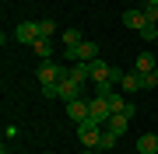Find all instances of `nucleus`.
Here are the masks:
<instances>
[{
    "label": "nucleus",
    "mask_w": 158,
    "mask_h": 154,
    "mask_svg": "<svg viewBox=\"0 0 158 154\" xmlns=\"http://www.w3.org/2000/svg\"><path fill=\"white\" fill-rule=\"evenodd\" d=\"M148 4H158V0H148Z\"/></svg>",
    "instance_id": "23"
},
{
    "label": "nucleus",
    "mask_w": 158,
    "mask_h": 154,
    "mask_svg": "<svg viewBox=\"0 0 158 154\" xmlns=\"http://www.w3.org/2000/svg\"><path fill=\"white\" fill-rule=\"evenodd\" d=\"M141 11L148 14V21H158V4H148V0H144V7H141Z\"/></svg>",
    "instance_id": "20"
},
{
    "label": "nucleus",
    "mask_w": 158,
    "mask_h": 154,
    "mask_svg": "<svg viewBox=\"0 0 158 154\" xmlns=\"http://www.w3.org/2000/svg\"><path fill=\"white\" fill-rule=\"evenodd\" d=\"M35 39H39V21H21L14 28V42H21V46H32Z\"/></svg>",
    "instance_id": "8"
},
{
    "label": "nucleus",
    "mask_w": 158,
    "mask_h": 154,
    "mask_svg": "<svg viewBox=\"0 0 158 154\" xmlns=\"http://www.w3.org/2000/svg\"><path fill=\"white\" fill-rule=\"evenodd\" d=\"M32 49H35V56H39V60H49V56H53V39H35Z\"/></svg>",
    "instance_id": "14"
},
{
    "label": "nucleus",
    "mask_w": 158,
    "mask_h": 154,
    "mask_svg": "<svg viewBox=\"0 0 158 154\" xmlns=\"http://www.w3.org/2000/svg\"><path fill=\"white\" fill-rule=\"evenodd\" d=\"M137 154H158V133H144V137H137Z\"/></svg>",
    "instance_id": "13"
},
{
    "label": "nucleus",
    "mask_w": 158,
    "mask_h": 154,
    "mask_svg": "<svg viewBox=\"0 0 158 154\" xmlns=\"http://www.w3.org/2000/svg\"><path fill=\"white\" fill-rule=\"evenodd\" d=\"M116 140H119V133H113V130L106 126V130H102V144H98V151H113Z\"/></svg>",
    "instance_id": "17"
},
{
    "label": "nucleus",
    "mask_w": 158,
    "mask_h": 154,
    "mask_svg": "<svg viewBox=\"0 0 158 154\" xmlns=\"http://www.w3.org/2000/svg\"><path fill=\"white\" fill-rule=\"evenodd\" d=\"M106 126H109L113 133H119V137H123V133H127V126H130V119H127L123 112H113V119H109Z\"/></svg>",
    "instance_id": "15"
},
{
    "label": "nucleus",
    "mask_w": 158,
    "mask_h": 154,
    "mask_svg": "<svg viewBox=\"0 0 158 154\" xmlns=\"http://www.w3.org/2000/svg\"><path fill=\"white\" fill-rule=\"evenodd\" d=\"M81 42H85V39H81L77 28H67V32H63V49H77Z\"/></svg>",
    "instance_id": "16"
},
{
    "label": "nucleus",
    "mask_w": 158,
    "mask_h": 154,
    "mask_svg": "<svg viewBox=\"0 0 158 154\" xmlns=\"http://www.w3.org/2000/svg\"><path fill=\"white\" fill-rule=\"evenodd\" d=\"M81 91H85V84H77V81H70V77H63L60 84H56V98H60L63 105H67V102H77V98H85Z\"/></svg>",
    "instance_id": "5"
},
{
    "label": "nucleus",
    "mask_w": 158,
    "mask_h": 154,
    "mask_svg": "<svg viewBox=\"0 0 158 154\" xmlns=\"http://www.w3.org/2000/svg\"><path fill=\"white\" fill-rule=\"evenodd\" d=\"M53 35H56V25H53L49 18H42L39 21V39H53Z\"/></svg>",
    "instance_id": "19"
},
{
    "label": "nucleus",
    "mask_w": 158,
    "mask_h": 154,
    "mask_svg": "<svg viewBox=\"0 0 158 154\" xmlns=\"http://www.w3.org/2000/svg\"><path fill=\"white\" fill-rule=\"evenodd\" d=\"M63 60H70V63H91V60H98V46L85 39L77 49H63Z\"/></svg>",
    "instance_id": "3"
},
{
    "label": "nucleus",
    "mask_w": 158,
    "mask_h": 154,
    "mask_svg": "<svg viewBox=\"0 0 158 154\" xmlns=\"http://www.w3.org/2000/svg\"><path fill=\"white\" fill-rule=\"evenodd\" d=\"M119 91L123 95H137L141 91V74H137V70H127V74L119 77Z\"/></svg>",
    "instance_id": "9"
},
{
    "label": "nucleus",
    "mask_w": 158,
    "mask_h": 154,
    "mask_svg": "<svg viewBox=\"0 0 158 154\" xmlns=\"http://www.w3.org/2000/svg\"><path fill=\"white\" fill-rule=\"evenodd\" d=\"M123 116H127V119H134V116H137V105L127 102V105H123Z\"/></svg>",
    "instance_id": "21"
},
{
    "label": "nucleus",
    "mask_w": 158,
    "mask_h": 154,
    "mask_svg": "<svg viewBox=\"0 0 158 154\" xmlns=\"http://www.w3.org/2000/svg\"><path fill=\"white\" fill-rule=\"evenodd\" d=\"M88 70H91V81H95V84H113V67H109L106 60H91L88 63Z\"/></svg>",
    "instance_id": "6"
},
{
    "label": "nucleus",
    "mask_w": 158,
    "mask_h": 154,
    "mask_svg": "<svg viewBox=\"0 0 158 154\" xmlns=\"http://www.w3.org/2000/svg\"><path fill=\"white\" fill-rule=\"evenodd\" d=\"M137 35H141L144 42H158V25H155V21H148V25H144V28L137 32Z\"/></svg>",
    "instance_id": "18"
},
{
    "label": "nucleus",
    "mask_w": 158,
    "mask_h": 154,
    "mask_svg": "<svg viewBox=\"0 0 158 154\" xmlns=\"http://www.w3.org/2000/svg\"><path fill=\"white\" fill-rule=\"evenodd\" d=\"M134 70H137V74H151V70H158V60H155V53H151V49H144L141 56H137Z\"/></svg>",
    "instance_id": "10"
},
{
    "label": "nucleus",
    "mask_w": 158,
    "mask_h": 154,
    "mask_svg": "<svg viewBox=\"0 0 158 154\" xmlns=\"http://www.w3.org/2000/svg\"><path fill=\"white\" fill-rule=\"evenodd\" d=\"M67 116H70L74 123L88 119V98H77V102H67Z\"/></svg>",
    "instance_id": "12"
},
{
    "label": "nucleus",
    "mask_w": 158,
    "mask_h": 154,
    "mask_svg": "<svg viewBox=\"0 0 158 154\" xmlns=\"http://www.w3.org/2000/svg\"><path fill=\"white\" fill-rule=\"evenodd\" d=\"M102 130H106V126L95 123V119L88 116V119L77 123V140L85 144V147H95V151H98V144H102Z\"/></svg>",
    "instance_id": "2"
},
{
    "label": "nucleus",
    "mask_w": 158,
    "mask_h": 154,
    "mask_svg": "<svg viewBox=\"0 0 158 154\" xmlns=\"http://www.w3.org/2000/svg\"><path fill=\"white\" fill-rule=\"evenodd\" d=\"M119 21H123V28H130V32H141L144 25H148V14L141 11V7H130V11L119 14Z\"/></svg>",
    "instance_id": "7"
},
{
    "label": "nucleus",
    "mask_w": 158,
    "mask_h": 154,
    "mask_svg": "<svg viewBox=\"0 0 158 154\" xmlns=\"http://www.w3.org/2000/svg\"><path fill=\"white\" fill-rule=\"evenodd\" d=\"M67 77L77 81V84H88V81H91V70H88V63H70V67H67Z\"/></svg>",
    "instance_id": "11"
},
{
    "label": "nucleus",
    "mask_w": 158,
    "mask_h": 154,
    "mask_svg": "<svg viewBox=\"0 0 158 154\" xmlns=\"http://www.w3.org/2000/svg\"><path fill=\"white\" fill-rule=\"evenodd\" d=\"M85 154H98V151H95V147H85Z\"/></svg>",
    "instance_id": "22"
},
{
    "label": "nucleus",
    "mask_w": 158,
    "mask_h": 154,
    "mask_svg": "<svg viewBox=\"0 0 158 154\" xmlns=\"http://www.w3.org/2000/svg\"><path fill=\"white\" fill-rule=\"evenodd\" d=\"M88 116H91L95 123H102V126H106L109 119H113V105H109V98H102V95L88 98Z\"/></svg>",
    "instance_id": "4"
},
{
    "label": "nucleus",
    "mask_w": 158,
    "mask_h": 154,
    "mask_svg": "<svg viewBox=\"0 0 158 154\" xmlns=\"http://www.w3.org/2000/svg\"><path fill=\"white\" fill-rule=\"evenodd\" d=\"M63 77H67V67H60V63H53V60H42V67L35 70L39 88H56Z\"/></svg>",
    "instance_id": "1"
}]
</instances>
